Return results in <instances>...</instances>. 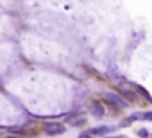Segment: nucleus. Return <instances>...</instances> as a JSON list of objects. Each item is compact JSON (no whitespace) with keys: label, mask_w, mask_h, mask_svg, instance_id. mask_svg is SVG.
I'll use <instances>...</instances> for the list:
<instances>
[{"label":"nucleus","mask_w":152,"mask_h":138,"mask_svg":"<svg viewBox=\"0 0 152 138\" xmlns=\"http://www.w3.org/2000/svg\"><path fill=\"white\" fill-rule=\"evenodd\" d=\"M64 126H61V124H47L45 126V133L47 134H61V133H64Z\"/></svg>","instance_id":"obj_1"},{"label":"nucleus","mask_w":152,"mask_h":138,"mask_svg":"<svg viewBox=\"0 0 152 138\" xmlns=\"http://www.w3.org/2000/svg\"><path fill=\"white\" fill-rule=\"evenodd\" d=\"M91 113H93L95 117H102V115H104V106H102L99 101L91 102Z\"/></svg>","instance_id":"obj_2"},{"label":"nucleus","mask_w":152,"mask_h":138,"mask_svg":"<svg viewBox=\"0 0 152 138\" xmlns=\"http://www.w3.org/2000/svg\"><path fill=\"white\" fill-rule=\"evenodd\" d=\"M113 127H107V126H100V127H95V129H91V134H99V136H102V134H106V133H109Z\"/></svg>","instance_id":"obj_3"},{"label":"nucleus","mask_w":152,"mask_h":138,"mask_svg":"<svg viewBox=\"0 0 152 138\" xmlns=\"http://www.w3.org/2000/svg\"><path fill=\"white\" fill-rule=\"evenodd\" d=\"M136 90H138V93H140V95H143V97H145L147 101H150V102H152V97H150V95L147 93V90H143L141 86H136Z\"/></svg>","instance_id":"obj_4"},{"label":"nucleus","mask_w":152,"mask_h":138,"mask_svg":"<svg viewBox=\"0 0 152 138\" xmlns=\"http://www.w3.org/2000/svg\"><path fill=\"white\" fill-rule=\"evenodd\" d=\"M118 92H120V93H122V95H124V97H127V99H129V101H131V102H132V101H134V95H132V93H131V92H127V90H118Z\"/></svg>","instance_id":"obj_5"},{"label":"nucleus","mask_w":152,"mask_h":138,"mask_svg":"<svg viewBox=\"0 0 152 138\" xmlns=\"http://www.w3.org/2000/svg\"><path fill=\"white\" fill-rule=\"evenodd\" d=\"M138 118H141V120H152V111H148V113H141V115H138Z\"/></svg>","instance_id":"obj_6"},{"label":"nucleus","mask_w":152,"mask_h":138,"mask_svg":"<svg viewBox=\"0 0 152 138\" xmlns=\"http://www.w3.org/2000/svg\"><path fill=\"white\" fill-rule=\"evenodd\" d=\"M138 136L147 138V136H148V131H147V129H138Z\"/></svg>","instance_id":"obj_7"},{"label":"nucleus","mask_w":152,"mask_h":138,"mask_svg":"<svg viewBox=\"0 0 152 138\" xmlns=\"http://www.w3.org/2000/svg\"><path fill=\"white\" fill-rule=\"evenodd\" d=\"M7 138H25V136H18V134H9Z\"/></svg>","instance_id":"obj_8"},{"label":"nucleus","mask_w":152,"mask_h":138,"mask_svg":"<svg viewBox=\"0 0 152 138\" xmlns=\"http://www.w3.org/2000/svg\"><path fill=\"white\" fill-rule=\"evenodd\" d=\"M79 138H91V136H90V134H86V133H83V134H81Z\"/></svg>","instance_id":"obj_9"},{"label":"nucleus","mask_w":152,"mask_h":138,"mask_svg":"<svg viewBox=\"0 0 152 138\" xmlns=\"http://www.w3.org/2000/svg\"><path fill=\"white\" fill-rule=\"evenodd\" d=\"M111 138H127V136H124V134H116V136H111Z\"/></svg>","instance_id":"obj_10"}]
</instances>
